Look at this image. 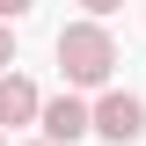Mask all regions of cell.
Masks as SVG:
<instances>
[{
    "label": "cell",
    "instance_id": "cell-1",
    "mask_svg": "<svg viewBox=\"0 0 146 146\" xmlns=\"http://www.w3.org/2000/svg\"><path fill=\"white\" fill-rule=\"evenodd\" d=\"M51 51H58L66 88H110V73H117V36L102 22H66Z\"/></svg>",
    "mask_w": 146,
    "mask_h": 146
},
{
    "label": "cell",
    "instance_id": "cell-2",
    "mask_svg": "<svg viewBox=\"0 0 146 146\" xmlns=\"http://www.w3.org/2000/svg\"><path fill=\"white\" fill-rule=\"evenodd\" d=\"M36 124H44V146H73V139H88L95 131V102H80V95H44V117H36Z\"/></svg>",
    "mask_w": 146,
    "mask_h": 146
},
{
    "label": "cell",
    "instance_id": "cell-3",
    "mask_svg": "<svg viewBox=\"0 0 146 146\" xmlns=\"http://www.w3.org/2000/svg\"><path fill=\"white\" fill-rule=\"evenodd\" d=\"M95 131H102L110 146H131L146 131V102L131 88H102V102H95Z\"/></svg>",
    "mask_w": 146,
    "mask_h": 146
},
{
    "label": "cell",
    "instance_id": "cell-4",
    "mask_svg": "<svg viewBox=\"0 0 146 146\" xmlns=\"http://www.w3.org/2000/svg\"><path fill=\"white\" fill-rule=\"evenodd\" d=\"M44 117V95H36V80H22V73H0V124H36Z\"/></svg>",
    "mask_w": 146,
    "mask_h": 146
},
{
    "label": "cell",
    "instance_id": "cell-5",
    "mask_svg": "<svg viewBox=\"0 0 146 146\" xmlns=\"http://www.w3.org/2000/svg\"><path fill=\"white\" fill-rule=\"evenodd\" d=\"M0 73H15V22H0Z\"/></svg>",
    "mask_w": 146,
    "mask_h": 146
},
{
    "label": "cell",
    "instance_id": "cell-6",
    "mask_svg": "<svg viewBox=\"0 0 146 146\" xmlns=\"http://www.w3.org/2000/svg\"><path fill=\"white\" fill-rule=\"evenodd\" d=\"M80 7H88V22H102V15H117L124 0H80Z\"/></svg>",
    "mask_w": 146,
    "mask_h": 146
},
{
    "label": "cell",
    "instance_id": "cell-7",
    "mask_svg": "<svg viewBox=\"0 0 146 146\" xmlns=\"http://www.w3.org/2000/svg\"><path fill=\"white\" fill-rule=\"evenodd\" d=\"M36 0H0V22H15V15H29Z\"/></svg>",
    "mask_w": 146,
    "mask_h": 146
},
{
    "label": "cell",
    "instance_id": "cell-8",
    "mask_svg": "<svg viewBox=\"0 0 146 146\" xmlns=\"http://www.w3.org/2000/svg\"><path fill=\"white\" fill-rule=\"evenodd\" d=\"M36 146H44V139H36Z\"/></svg>",
    "mask_w": 146,
    "mask_h": 146
},
{
    "label": "cell",
    "instance_id": "cell-9",
    "mask_svg": "<svg viewBox=\"0 0 146 146\" xmlns=\"http://www.w3.org/2000/svg\"><path fill=\"white\" fill-rule=\"evenodd\" d=\"M0 146H7V139H0Z\"/></svg>",
    "mask_w": 146,
    "mask_h": 146
}]
</instances>
